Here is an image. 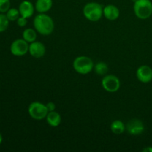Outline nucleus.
<instances>
[{
    "label": "nucleus",
    "instance_id": "obj_1",
    "mask_svg": "<svg viewBox=\"0 0 152 152\" xmlns=\"http://www.w3.org/2000/svg\"><path fill=\"white\" fill-rule=\"evenodd\" d=\"M34 27L37 32L43 36H48L54 30V22L50 16L45 13H40L35 16L34 19Z\"/></svg>",
    "mask_w": 152,
    "mask_h": 152
},
{
    "label": "nucleus",
    "instance_id": "obj_2",
    "mask_svg": "<svg viewBox=\"0 0 152 152\" xmlns=\"http://www.w3.org/2000/svg\"><path fill=\"white\" fill-rule=\"evenodd\" d=\"M83 14L88 20L91 22H97L103 15V8L97 2H88L84 6Z\"/></svg>",
    "mask_w": 152,
    "mask_h": 152
},
{
    "label": "nucleus",
    "instance_id": "obj_3",
    "mask_svg": "<svg viewBox=\"0 0 152 152\" xmlns=\"http://www.w3.org/2000/svg\"><path fill=\"white\" fill-rule=\"evenodd\" d=\"M134 12L137 18L146 19L152 14V2L151 0H136L134 4Z\"/></svg>",
    "mask_w": 152,
    "mask_h": 152
},
{
    "label": "nucleus",
    "instance_id": "obj_4",
    "mask_svg": "<svg viewBox=\"0 0 152 152\" xmlns=\"http://www.w3.org/2000/svg\"><path fill=\"white\" fill-rule=\"evenodd\" d=\"M73 67L78 74L86 75L94 69V65L91 58L86 56H80L74 60Z\"/></svg>",
    "mask_w": 152,
    "mask_h": 152
},
{
    "label": "nucleus",
    "instance_id": "obj_5",
    "mask_svg": "<svg viewBox=\"0 0 152 152\" xmlns=\"http://www.w3.org/2000/svg\"><path fill=\"white\" fill-rule=\"evenodd\" d=\"M28 113L31 118L36 120H41L46 118L48 110L45 104L39 102H33L28 107Z\"/></svg>",
    "mask_w": 152,
    "mask_h": 152
},
{
    "label": "nucleus",
    "instance_id": "obj_6",
    "mask_svg": "<svg viewBox=\"0 0 152 152\" xmlns=\"http://www.w3.org/2000/svg\"><path fill=\"white\" fill-rule=\"evenodd\" d=\"M102 88L109 93H114L120 88V81L115 75H106L102 80Z\"/></svg>",
    "mask_w": 152,
    "mask_h": 152
},
{
    "label": "nucleus",
    "instance_id": "obj_7",
    "mask_svg": "<svg viewBox=\"0 0 152 152\" xmlns=\"http://www.w3.org/2000/svg\"><path fill=\"white\" fill-rule=\"evenodd\" d=\"M29 50V45L24 39L14 40L10 45V52L16 56H22L26 54Z\"/></svg>",
    "mask_w": 152,
    "mask_h": 152
},
{
    "label": "nucleus",
    "instance_id": "obj_8",
    "mask_svg": "<svg viewBox=\"0 0 152 152\" xmlns=\"http://www.w3.org/2000/svg\"><path fill=\"white\" fill-rule=\"evenodd\" d=\"M126 130L131 135L137 136L143 133L145 126L143 123L139 119H132L128 122L126 125Z\"/></svg>",
    "mask_w": 152,
    "mask_h": 152
},
{
    "label": "nucleus",
    "instance_id": "obj_9",
    "mask_svg": "<svg viewBox=\"0 0 152 152\" xmlns=\"http://www.w3.org/2000/svg\"><path fill=\"white\" fill-rule=\"evenodd\" d=\"M138 80L142 83H148L152 80V69L148 65L139 67L136 72Z\"/></svg>",
    "mask_w": 152,
    "mask_h": 152
},
{
    "label": "nucleus",
    "instance_id": "obj_10",
    "mask_svg": "<svg viewBox=\"0 0 152 152\" xmlns=\"http://www.w3.org/2000/svg\"><path fill=\"white\" fill-rule=\"evenodd\" d=\"M45 46L43 43L40 42L35 41L34 42H31L29 45L28 52L33 57L37 58V59L44 56V55L45 54Z\"/></svg>",
    "mask_w": 152,
    "mask_h": 152
},
{
    "label": "nucleus",
    "instance_id": "obj_11",
    "mask_svg": "<svg viewBox=\"0 0 152 152\" xmlns=\"http://www.w3.org/2000/svg\"><path fill=\"white\" fill-rule=\"evenodd\" d=\"M19 11L21 16L25 18H30L34 15V6L31 1H22L19 4Z\"/></svg>",
    "mask_w": 152,
    "mask_h": 152
},
{
    "label": "nucleus",
    "instance_id": "obj_12",
    "mask_svg": "<svg viewBox=\"0 0 152 152\" xmlns=\"http://www.w3.org/2000/svg\"><path fill=\"white\" fill-rule=\"evenodd\" d=\"M103 15L108 20L114 21L120 16V10L114 4H108L103 8Z\"/></svg>",
    "mask_w": 152,
    "mask_h": 152
},
{
    "label": "nucleus",
    "instance_id": "obj_13",
    "mask_svg": "<svg viewBox=\"0 0 152 152\" xmlns=\"http://www.w3.org/2000/svg\"><path fill=\"white\" fill-rule=\"evenodd\" d=\"M53 6V0H37L35 9L40 13H45L49 11Z\"/></svg>",
    "mask_w": 152,
    "mask_h": 152
},
{
    "label": "nucleus",
    "instance_id": "obj_14",
    "mask_svg": "<svg viewBox=\"0 0 152 152\" xmlns=\"http://www.w3.org/2000/svg\"><path fill=\"white\" fill-rule=\"evenodd\" d=\"M46 120L49 126H50L51 127H56L61 123L62 119H61V116L59 113L53 111H49L46 117Z\"/></svg>",
    "mask_w": 152,
    "mask_h": 152
},
{
    "label": "nucleus",
    "instance_id": "obj_15",
    "mask_svg": "<svg viewBox=\"0 0 152 152\" xmlns=\"http://www.w3.org/2000/svg\"><path fill=\"white\" fill-rule=\"evenodd\" d=\"M125 129H126V126L121 120H114L111 124V130L114 134H121L124 132Z\"/></svg>",
    "mask_w": 152,
    "mask_h": 152
},
{
    "label": "nucleus",
    "instance_id": "obj_16",
    "mask_svg": "<svg viewBox=\"0 0 152 152\" xmlns=\"http://www.w3.org/2000/svg\"><path fill=\"white\" fill-rule=\"evenodd\" d=\"M22 37L28 43L34 42L37 39V31L33 28H27L22 33Z\"/></svg>",
    "mask_w": 152,
    "mask_h": 152
},
{
    "label": "nucleus",
    "instance_id": "obj_17",
    "mask_svg": "<svg viewBox=\"0 0 152 152\" xmlns=\"http://www.w3.org/2000/svg\"><path fill=\"white\" fill-rule=\"evenodd\" d=\"M108 65L104 62H99L94 65V71L98 75H105V74L108 72Z\"/></svg>",
    "mask_w": 152,
    "mask_h": 152
},
{
    "label": "nucleus",
    "instance_id": "obj_18",
    "mask_svg": "<svg viewBox=\"0 0 152 152\" xmlns=\"http://www.w3.org/2000/svg\"><path fill=\"white\" fill-rule=\"evenodd\" d=\"M19 15H20V13H19V10L16 8H10L6 13L7 19L10 22H14V21L17 20L18 18L19 17Z\"/></svg>",
    "mask_w": 152,
    "mask_h": 152
},
{
    "label": "nucleus",
    "instance_id": "obj_19",
    "mask_svg": "<svg viewBox=\"0 0 152 152\" xmlns=\"http://www.w3.org/2000/svg\"><path fill=\"white\" fill-rule=\"evenodd\" d=\"M9 19H7V16L4 13H0V33L4 32L7 29L9 26Z\"/></svg>",
    "mask_w": 152,
    "mask_h": 152
},
{
    "label": "nucleus",
    "instance_id": "obj_20",
    "mask_svg": "<svg viewBox=\"0 0 152 152\" xmlns=\"http://www.w3.org/2000/svg\"><path fill=\"white\" fill-rule=\"evenodd\" d=\"M10 8V0H0V13H7Z\"/></svg>",
    "mask_w": 152,
    "mask_h": 152
},
{
    "label": "nucleus",
    "instance_id": "obj_21",
    "mask_svg": "<svg viewBox=\"0 0 152 152\" xmlns=\"http://www.w3.org/2000/svg\"><path fill=\"white\" fill-rule=\"evenodd\" d=\"M16 22H17L18 26L23 28V27L26 26L28 21H27V18L23 17V16H19L17 20H16Z\"/></svg>",
    "mask_w": 152,
    "mask_h": 152
},
{
    "label": "nucleus",
    "instance_id": "obj_22",
    "mask_svg": "<svg viewBox=\"0 0 152 152\" xmlns=\"http://www.w3.org/2000/svg\"><path fill=\"white\" fill-rule=\"evenodd\" d=\"M46 106H47L48 110V112L49 111H55L56 109V105H55L54 102H49L46 104Z\"/></svg>",
    "mask_w": 152,
    "mask_h": 152
},
{
    "label": "nucleus",
    "instance_id": "obj_23",
    "mask_svg": "<svg viewBox=\"0 0 152 152\" xmlns=\"http://www.w3.org/2000/svg\"><path fill=\"white\" fill-rule=\"evenodd\" d=\"M143 152H152V147L149 146L147 147V148H145L143 150H142Z\"/></svg>",
    "mask_w": 152,
    "mask_h": 152
},
{
    "label": "nucleus",
    "instance_id": "obj_24",
    "mask_svg": "<svg viewBox=\"0 0 152 152\" xmlns=\"http://www.w3.org/2000/svg\"><path fill=\"white\" fill-rule=\"evenodd\" d=\"M1 142H2V136H1V134H0V145H1Z\"/></svg>",
    "mask_w": 152,
    "mask_h": 152
}]
</instances>
